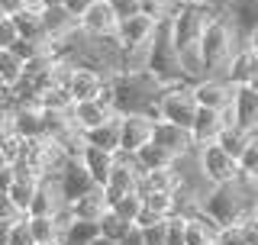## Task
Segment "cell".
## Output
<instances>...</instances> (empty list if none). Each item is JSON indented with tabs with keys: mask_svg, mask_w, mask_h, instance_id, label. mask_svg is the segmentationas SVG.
I'll list each match as a JSON object with an SVG mask.
<instances>
[{
	"mask_svg": "<svg viewBox=\"0 0 258 245\" xmlns=\"http://www.w3.org/2000/svg\"><path fill=\"white\" fill-rule=\"evenodd\" d=\"M161 87L165 84L145 68L116 71V75H110V103L116 113H149V116H155Z\"/></svg>",
	"mask_w": 258,
	"mask_h": 245,
	"instance_id": "1",
	"label": "cell"
},
{
	"mask_svg": "<svg viewBox=\"0 0 258 245\" xmlns=\"http://www.w3.org/2000/svg\"><path fill=\"white\" fill-rule=\"evenodd\" d=\"M255 200H258V184L252 177L239 174L226 184H210V191L204 194V210L220 226H226L245 219L255 210Z\"/></svg>",
	"mask_w": 258,
	"mask_h": 245,
	"instance_id": "2",
	"label": "cell"
},
{
	"mask_svg": "<svg viewBox=\"0 0 258 245\" xmlns=\"http://www.w3.org/2000/svg\"><path fill=\"white\" fill-rule=\"evenodd\" d=\"M242 45V32L236 29V23L229 20V13L220 10L213 20L207 23L204 36H200V65H204V78H226L232 52Z\"/></svg>",
	"mask_w": 258,
	"mask_h": 245,
	"instance_id": "3",
	"label": "cell"
},
{
	"mask_svg": "<svg viewBox=\"0 0 258 245\" xmlns=\"http://www.w3.org/2000/svg\"><path fill=\"white\" fill-rule=\"evenodd\" d=\"M145 71H152L161 84H174V81H184L181 71V55H177V45L171 39V29H168V20H158L155 36H152L149 48H145Z\"/></svg>",
	"mask_w": 258,
	"mask_h": 245,
	"instance_id": "4",
	"label": "cell"
},
{
	"mask_svg": "<svg viewBox=\"0 0 258 245\" xmlns=\"http://www.w3.org/2000/svg\"><path fill=\"white\" fill-rule=\"evenodd\" d=\"M194 116H197V97L190 91V81H174V84L161 87L158 103H155V119H168V122L190 129Z\"/></svg>",
	"mask_w": 258,
	"mask_h": 245,
	"instance_id": "5",
	"label": "cell"
},
{
	"mask_svg": "<svg viewBox=\"0 0 258 245\" xmlns=\"http://www.w3.org/2000/svg\"><path fill=\"white\" fill-rule=\"evenodd\" d=\"M197 165H200V174L207 177V184H226V181L242 174L239 161L229 152H223L216 142L197 145Z\"/></svg>",
	"mask_w": 258,
	"mask_h": 245,
	"instance_id": "6",
	"label": "cell"
},
{
	"mask_svg": "<svg viewBox=\"0 0 258 245\" xmlns=\"http://www.w3.org/2000/svg\"><path fill=\"white\" fill-rule=\"evenodd\" d=\"M107 75L97 68H84V65H71V75H68V94L71 103L75 100H94V97H103L107 91Z\"/></svg>",
	"mask_w": 258,
	"mask_h": 245,
	"instance_id": "7",
	"label": "cell"
},
{
	"mask_svg": "<svg viewBox=\"0 0 258 245\" xmlns=\"http://www.w3.org/2000/svg\"><path fill=\"white\" fill-rule=\"evenodd\" d=\"M190 91H194V97H197V107L223 110L226 103L232 100V94H236V84H232V81H226V78L207 75V78L190 81Z\"/></svg>",
	"mask_w": 258,
	"mask_h": 245,
	"instance_id": "8",
	"label": "cell"
},
{
	"mask_svg": "<svg viewBox=\"0 0 258 245\" xmlns=\"http://www.w3.org/2000/svg\"><path fill=\"white\" fill-rule=\"evenodd\" d=\"M52 177H55L61 197L68 200V203L75 200V197H81L84 191H91V187H94V177H91V171L84 168V161H81V158H68Z\"/></svg>",
	"mask_w": 258,
	"mask_h": 245,
	"instance_id": "9",
	"label": "cell"
},
{
	"mask_svg": "<svg viewBox=\"0 0 258 245\" xmlns=\"http://www.w3.org/2000/svg\"><path fill=\"white\" fill-rule=\"evenodd\" d=\"M152 142H158L161 149L171 152L174 158H181V155H187L190 149H197L190 129L177 126V122H168V119H155V126H152Z\"/></svg>",
	"mask_w": 258,
	"mask_h": 245,
	"instance_id": "10",
	"label": "cell"
},
{
	"mask_svg": "<svg viewBox=\"0 0 258 245\" xmlns=\"http://www.w3.org/2000/svg\"><path fill=\"white\" fill-rule=\"evenodd\" d=\"M152 126L155 116L149 113H119V149L136 152L139 145H145L152 139Z\"/></svg>",
	"mask_w": 258,
	"mask_h": 245,
	"instance_id": "11",
	"label": "cell"
},
{
	"mask_svg": "<svg viewBox=\"0 0 258 245\" xmlns=\"http://www.w3.org/2000/svg\"><path fill=\"white\" fill-rule=\"evenodd\" d=\"M116 13L110 10L107 0H91L84 13L78 16V26L87 32V36H116Z\"/></svg>",
	"mask_w": 258,
	"mask_h": 245,
	"instance_id": "12",
	"label": "cell"
},
{
	"mask_svg": "<svg viewBox=\"0 0 258 245\" xmlns=\"http://www.w3.org/2000/svg\"><path fill=\"white\" fill-rule=\"evenodd\" d=\"M7 126H10L13 133H20L23 139L45 136V110L39 107V103H20V107L10 110Z\"/></svg>",
	"mask_w": 258,
	"mask_h": 245,
	"instance_id": "13",
	"label": "cell"
},
{
	"mask_svg": "<svg viewBox=\"0 0 258 245\" xmlns=\"http://www.w3.org/2000/svg\"><path fill=\"white\" fill-rule=\"evenodd\" d=\"M113 113H116V110H113L107 100H100V97H94V100H75V103L68 107V116H71V122H75L81 133L100 126V122L110 119Z\"/></svg>",
	"mask_w": 258,
	"mask_h": 245,
	"instance_id": "14",
	"label": "cell"
},
{
	"mask_svg": "<svg viewBox=\"0 0 258 245\" xmlns=\"http://www.w3.org/2000/svg\"><path fill=\"white\" fill-rule=\"evenodd\" d=\"M155 26H158V20H152L145 13H133L116 23V39H119V45H149L152 36H155Z\"/></svg>",
	"mask_w": 258,
	"mask_h": 245,
	"instance_id": "15",
	"label": "cell"
},
{
	"mask_svg": "<svg viewBox=\"0 0 258 245\" xmlns=\"http://www.w3.org/2000/svg\"><path fill=\"white\" fill-rule=\"evenodd\" d=\"M232 119L245 133H255L258 129V91L255 87L236 84V94H232Z\"/></svg>",
	"mask_w": 258,
	"mask_h": 245,
	"instance_id": "16",
	"label": "cell"
},
{
	"mask_svg": "<svg viewBox=\"0 0 258 245\" xmlns=\"http://www.w3.org/2000/svg\"><path fill=\"white\" fill-rule=\"evenodd\" d=\"M39 13H42V29H45V39L48 42H61L64 36H71V32L78 29V20L64 10L61 4H45L39 7Z\"/></svg>",
	"mask_w": 258,
	"mask_h": 245,
	"instance_id": "17",
	"label": "cell"
},
{
	"mask_svg": "<svg viewBox=\"0 0 258 245\" xmlns=\"http://www.w3.org/2000/svg\"><path fill=\"white\" fill-rule=\"evenodd\" d=\"M223 129H226V116H223V110L197 107V116H194V122H190V136H194V142H197V145L216 142Z\"/></svg>",
	"mask_w": 258,
	"mask_h": 245,
	"instance_id": "18",
	"label": "cell"
},
{
	"mask_svg": "<svg viewBox=\"0 0 258 245\" xmlns=\"http://www.w3.org/2000/svg\"><path fill=\"white\" fill-rule=\"evenodd\" d=\"M64 203H68V200L61 197V191H58V184H55V177H39L36 194H32L26 213H58Z\"/></svg>",
	"mask_w": 258,
	"mask_h": 245,
	"instance_id": "19",
	"label": "cell"
},
{
	"mask_svg": "<svg viewBox=\"0 0 258 245\" xmlns=\"http://www.w3.org/2000/svg\"><path fill=\"white\" fill-rule=\"evenodd\" d=\"M107 210H110V203H107V197H103L100 184H94L91 191H84L81 197L71 200V213H75L78 219H91V223H97Z\"/></svg>",
	"mask_w": 258,
	"mask_h": 245,
	"instance_id": "20",
	"label": "cell"
},
{
	"mask_svg": "<svg viewBox=\"0 0 258 245\" xmlns=\"http://www.w3.org/2000/svg\"><path fill=\"white\" fill-rule=\"evenodd\" d=\"M84 142L87 145H97V149H103V152H116L119 149V113H113V116L103 119L100 126L87 129Z\"/></svg>",
	"mask_w": 258,
	"mask_h": 245,
	"instance_id": "21",
	"label": "cell"
},
{
	"mask_svg": "<svg viewBox=\"0 0 258 245\" xmlns=\"http://www.w3.org/2000/svg\"><path fill=\"white\" fill-rule=\"evenodd\" d=\"M255 68H258V55L252 52V48L239 45L236 52H232V58H229L226 81H232V84H248V78L255 75Z\"/></svg>",
	"mask_w": 258,
	"mask_h": 245,
	"instance_id": "22",
	"label": "cell"
},
{
	"mask_svg": "<svg viewBox=\"0 0 258 245\" xmlns=\"http://www.w3.org/2000/svg\"><path fill=\"white\" fill-rule=\"evenodd\" d=\"M13 26H16V36L20 39H32V42H39V39H45V29H42V13H39V7H20L13 16Z\"/></svg>",
	"mask_w": 258,
	"mask_h": 245,
	"instance_id": "23",
	"label": "cell"
},
{
	"mask_svg": "<svg viewBox=\"0 0 258 245\" xmlns=\"http://www.w3.org/2000/svg\"><path fill=\"white\" fill-rule=\"evenodd\" d=\"M223 10L229 13V20L236 23V29L242 32V36L258 26V0H229Z\"/></svg>",
	"mask_w": 258,
	"mask_h": 245,
	"instance_id": "24",
	"label": "cell"
},
{
	"mask_svg": "<svg viewBox=\"0 0 258 245\" xmlns=\"http://www.w3.org/2000/svg\"><path fill=\"white\" fill-rule=\"evenodd\" d=\"M133 155H136V161H139L142 171H158V168H171V165H174V155L165 152L158 142H152V139H149L145 145H139Z\"/></svg>",
	"mask_w": 258,
	"mask_h": 245,
	"instance_id": "25",
	"label": "cell"
},
{
	"mask_svg": "<svg viewBox=\"0 0 258 245\" xmlns=\"http://www.w3.org/2000/svg\"><path fill=\"white\" fill-rule=\"evenodd\" d=\"M81 161H84L87 171H91L94 184H103L107 174H110V165H113V152H103V149H97V145H84Z\"/></svg>",
	"mask_w": 258,
	"mask_h": 245,
	"instance_id": "26",
	"label": "cell"
},
{
	"mask_svg": "<svg viewBox=\"0 0 258 245\" xmlns=\"http://www.w3.org/2000/svg\"><path fill=\"white\" fill-rule=\"evenodd\" d=\"M97 232H100V229H97V223L75 216V219H68V226L61 229V239H58V242H61V245H87Z\"/></svg>",
	"mask_w": 258,
	"mask_h": 245,
	"instance_id": "27",
	"label": "cell"
},
{
	"mask_svg": "<svg viewBox=\"0 0 258 245\" xmlns=\"http://www.w3.org/2000/svg\"><path fill=\"white\" fill-rule=\"evenodd\" d=\"M36 184H39V177H32V174H13L10 187H7L10 200L23 210V213L29 210V200H32V194H36Z\"/></svg>",
	"mask_w": 258,
	"mask_h": 245,
	"instance_id": "28",
	"label": "cell"
},
{
	"mask_svg": "<svg viewBox=\"0 0 258 245\" xmlns=\"http://www.w3.org/2000/svg\"><path fill=\"white\" fill-rule=\"evenodd\" d=\"M26 223H29V232H32L36 242H55L61 235V229H58V223H55L52 213H29Z\"/></svg>",
	"mask_w": 258,
	"mask_h": 245,
	"instance_id": "29",
	"label": "cell"
},
{
	"mask_svg": "<svg viewBox=\"0 0 258 245\" xmlns=\"http://www.w3.org/2000/svg\"><path fill=\"white\" fill-rule=\"evenodd\" d=\"M248 136H252V133H245V129H239V126H226L220 133V139H216V145L239 161L242 152H245V145H248Z\"/></svg>",
	"mask_w": 258,
	"mask_h": 245,
	"instance_id": "30",
	"label": "cell"
},
{
	"mask_svg": "<svg viewBox=\"0 0 258 245\" xmlns=\"http://www.w3.org/2000/svg\"><path fill=\"white\" fill-rule=\"evenodd\" d=\"M23 78V58L13 48H0V81L4 84H16Z\"/></svg>",
	"mask_w": 258,
	"mask_h": 245,
	"instance_id": "31",
	"label": "cell"
},
{
	"mask_svg": "<svg viewBox=\"0 0 258 245\" xmlns=\"http://www.w3.org/2000/svg\"><path fill=\"white\" fill-rule=\"evenodd\" d=\"M139 207H142V197H139L136 191L119 194V197L110 203V210H113L119 219H126V223H136V213H139Z\"/></svg>",
	"mask_w": 258,
	"mask_h": 245,
	"instance_id": "32",
	"label": "cell"
},
{
	"mask_svg": "<svg viewBox=\"0 0 258 245\" xmlns=\"http://www.w3.org/2000/svg\"><path fill=\"white\" fill-rule=\"evenodd\" d=\"M97 229H100V235H107V239L116 242L119 235H123V232L129 229V223H126V219H119L116 213H113V210H107V213L97 219Z\"/></svg>",
	"mask_w": 258,
	"mask_h": 245,
	"instance_id": "33",
	"label": "cell"
},
{
	"mask_svg": "<svg viewBox=\"0 0 258 245\" xmlns=\"http://www.w3.org/2000/svg\"><path fill=\"white\" fill-rule=\"evenodd\" d=\"M216 245H248L245 232H242V223H226L220 226V232H216Z\"/></svg>",
	"mask_w": 258,
	"mask_h": 245,
	"instance_id": "34",
	"label": "cell"
},
{
	"mask_svg": "<svg viewBox=\"0 0 258 245\" xmlns=\"http://www.w3.org/2000/svg\"><path fill=\"white\" fill-rule=\"evenodd\" d=\"M26 216H29V213H26ZM26 216H20V219L13 223V229H10V239H7V245H36V239H32V232H29Z\"/></svg>",
	"mask_w": 258,
	"mask_h": 245,
	"instance_id": "35",
	"label": "cell"
},
{
	"mask_svg": "<svg viewBox=\"0 0 258 245\" xmlns=\"http://www.w3.org/2000/svg\"><path fill=\"white\" fill-rule=\"evenodd\" d=\"M142 242L145 245H168V235H165V219L152 226H142Z\"/></svg>",
	"mask_w": 258,
	"mask_h": 245,
	"instance_id": "36",
	"label": "cell"
},
{
	"mask_svg": "<svg viewBox=\"0 0 258 245\" xmlns=\"http://www.w3.org/2000/svg\"><path fill=\"white\" fill-rule=\"evenodd\" d=\"M110 10L116 13V20H126V16L139 13V0H107Z\"/></svg>",
	"mask_w": 258,
	"mask_h": 245,
	"instance_id": "37",
	"label": "cell"
},
{
	"mask_svg": "<svg viewBox=\"0 0 258 245\" xmlns=\"http://www.w3.org/2000/svg\"><path fill=\"white\" fill-rule=\"evenodd\" d=\"M16 26H13V20L10 16H0V48H10L16 42Z\"/></svg>",
	"mask_w": 258,
	"mask_h": 245,
	"instance_id": "38",
	"label": "cell"
},
{
	"mask_svg": "<svg viewBox=\"0 0 258 245\" xmlns=\"http://www.w3.org/2000/svg\"><path fill=\"white\" fill-rule=\"evenodd\" d=\"M20 216H26V213H23V210L10 200V194L0 191V219H20Z\"/></svg>",
	"mask_w": 258,
	"mask_h": 245,
	"instance_id": "39",
	"label": "cell"
},
{
	"mask_svg": "<svg viewBox=\"0 0 258 245\" xmlns=\"http://www.w3.org/2000/svg\"><path fill=\"white\" fill-rule=\"evenodd\" d=\"M116 245H145V242H142V226L129 223V229L116 239Z\"/></svg>",
	"mask_w": 258,
	"mask_h": 245,
	"instance_id": "40",
	"label": "cell"
},
{
	"mask_svg": "<svg viewBox=\"0 0 258 245\" xmlns=\"http://www.w3.org/2000/svg\"><path fill=\"white\" fill-rule=\"evenodd\" d=\"M61 7H64V10H68V13H71V16L78 20V16L84 13L87 7H91V0H61Z\"/></svg>",
	"mask_w": 258,
	"mask_h": 245,
	"instance_id": "41",
	"label": "cell"
},
{
	"mask_svg": "<svg viewBox=\"0 0 258 245\" xmlns=\"http://www.w3.org/2000/svg\"><path fill=\"white\" fill-rule=\"evenodd\" d=\"M242 45H245V48H252V52L258 55V26H255V29H248L245 36H242Z\"/></svg>",
	"mask_w": 258,
	"mask_h": 245,
	"instance_id": "42",
	"label": "cell"
},
{
	"mask_svg": "<svg viewBox=\"0 0 258 245\" xmlns=\"http://www.w3.org/2000/svg\"><path fill=\"white\" fill-rule=\"evenodd\" d=\"M20 7H23L20 0H0V13H4V16H13Z\"/></svg>",
	"mask_w": 258,
	"mask_h": 245,
	"instance_id": "43",
	"label": "cell"
},
{
	"mask_svg": "<svg viewBox=\"0 0 258 245\" xmlns=\"http://www.w3.org/2000/svg\"><path fill=\"white\" fill-rule=\"evenodd\" d=\"M16 219H0V245H7V239H10V229H13Z\"/></svg>",
	"mask_w": 258,
	"mask_h": 245,
	"instance_id": "44",
	"label": "cell"
},
{
	"mask_svg": "<svg viewBox=\"0 0 258 245\" xmlns=\"http://www.w3.org/2000/svg\"><path fill=\"white\" fill-rule=\"evenodd\" d=\"M87 245H116V242H113V239H107V235H100V232H97V235H94V239L87 242Z\"/></svg>",
	"mask_w": 258,
	"mask_h": 245,
	"instance_id": "45",
	"label": "cell"
},
{
	"mask_svg": "<svg viewBox=\"0 0 258 245\" xmlns=\"http://www.w3.org/2000/svg\"><path fill=\"white\" fill-rule=\"evenodd\" d=\"M248 87H255V91H258V68H255V75L248 78Z\"/></svg>",
	"mask_w": 258,
	"mask_h": 245,
	"instance_id": "46",
	"label": "cell"
},
{
	"mask_svg": "<svg viewBox=\"0 0 258 245\" xmlns=\"http://www.w3.org/2000/svg\"><path fill=\"white\" fill-rule=\"evenodd\" d=\"M7 116H10V113H7V107H4V103H0V126H4V122H7Z\"/></svg>",
	"mask_w": 258,
	"mask_h": 245,
	"instance_id": "47",
	"label": "cell"
},
{
	"mask_svg": "<svg viewBox=\"0 0 258 245\" xmlns=\"http://www.w3.org/2000/svg\"><path fill=\"white\" fill-rule=\"evenodd\" d=\"M23 7H42V0H20Z\"/></svg>",
	"mask_w": 258,
	"mask_h": 245,
	"instance_id": "48",
	"label": "cell"
},
{
	"mask_svg": "<svg viewBox=\"0 0 258 245\" xmlns=\"http://www.w3.org/2000/svg\"><path fill=\"white\" fill-rule=\"evenodd\" d=\"M36 245H61V242H58V239H55V242H36Z\"/></svg>",
	"mask_w": 258,
	"mask_h": 245,
	"instance_id": "49",
	"label": "cell"
},
{
	"mask_svg": "<svg viewBox=\"0 0 258 245\" xmlns=\"http://www.w3.org/2000/svg\"><path fill=\"white\" fill-rule=\"evenodd\" d=\"M7 165H10V161H7V158H4V155H0V168H7Z\"/></svg>",
	"mask_w": 258,
	"mask_h": 245,
	"instance_id": "50",
	"label": "cell"
},
{
	"mask_svg": "<svg viewBox=\"0 0 258 245\" xmlns=\"http://www.w3.org/2000/svg\"><path fill=\"white\" fill-rule=\"evenodd\" d=\"M45 4H61V0H42V7H45Z\"/></svg>",
	"mask_w": 258,
	"mask_h": 245,
	"instance_id": "51",
	"label": "cell"
},
{
	"mask_svg": "<svg viewBox=\"0 0 258 245\" xmlns=\"http://www.w3.org/2000/svg\"><path fill=\"white\" fill-rule=\"evenodd\" d=\"M252 213H255V216H258V200H255V210H252Z\"/></svg>",
	"mask_w": 258,
	"mask_h": 245,
	"instance_id": "52",
	"label": "cell"
},
{
	"mask_svg": "<svg viewBox=\"0 0 258 245\" xmlns=\"http://www.w3.org/2000/svg\"><path fill=\"white\" fill-rule=\"evenodd\" d=\"M204 245H216V242H204Z\"/></svg>",
	"mask_w": 258,
	"mask_h": 245,
	"instance_id": "53",
	"label": "cell"
},
{
	"mask_svg": "<svg viewBox=\"0 0 258 245\" xmlns=\"http://www.w3.org/2000/svg\"><path fill=\"white\" fill-rule=\"evenodd\" d=\"M0 16H4V13H0Z\"/></svg>",
	"mask_w": 258,
	"mask_h": 245,
	"instance_id": "54",
	"label": "cell"
}]
</instances>
